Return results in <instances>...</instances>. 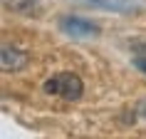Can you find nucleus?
<instances>
[{
    "label": "nucleus",
    "mask_w": 146,
    "mask_h": 139,
    "mask_svg": "<svg viewBox=\"0 0 146 139\" xmlns=\"http://www.w3.org/2000/svg\"><path fill=\"white\" fill-rule=\"evenodd\" d=\"M134 65H136V67L146 75V45H144V47H139L136 52H134Z\"/></svg>",
    "instance_id": "obj_5"
},
{
    "label": "nucleus",
    "mask_w": 146,
    "mask_h": 139,
    "mask_svg": "<svg viewBox=\"0 0 146 139\" xmlns=\"http://www.w3.org/2000/svg\"><path fill=\"white\" fill-rule=\"evenodd\" d=\"M87 5H92V8H99V10H111V13H129L134 10L129 0H82Z\"/></svg>",
    "instance_id": "obj_4"
},
{
    "label": "nucleus",
    "mask_w": 146,
    "mask_h": 139,
    "mask_svg": "<svg viewBox=\"0 0 146 139\" xmlns=\"http://www.w3.org/2000/svg\"><path fill=\"white\" fill-rule=\"evenodd\" d=\"M27 60H30L27 52H23V50H17L13 45H3V50H0V67H3V72H20V70H25Z\"/></svg>",
    "instance_id": "obj_3"
},
{
    "label": "nucleus",
    "mask_w": 146,
    "mask_h": 139,
    "mask_svg": "<svg viewBox=\"0 0 146 139\" xmlns=\"http://www.w3.org/2000/svg\"><path fill=\"white\" fill-rule=\"evenodd\" d=\"M47 94H54V97H62L67 102H77L84 92V85L82 80L74 75V72H60V75H52V77L45 82L42 87Z\"/></svg>",
    "instance_id": "obj_1"
},
{
    "label": "nucleus",
    "mask_w": 146,
    "mask_h": 139,
    "mask_svg": "<svg viewBox=\"0 0 146 139\" xmlns=\"http://www.w3.org/2000/svg\"><path fill=\"white\" fill-rule=\"evenodd\" d=\"M60 30L69 37H77V40H89V37H97L99 35V27L87 20V17H79V15H64L60 20Z\"/></svg>",
    "instance_id": "obj_2"
}]
</instances>
